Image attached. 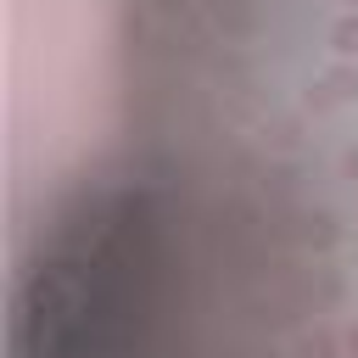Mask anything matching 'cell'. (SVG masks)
<instances>
[{"label": "cell", "mask_w": 358, "mask_h": 358, "mask_svg": "<svg viewBox=\"0 0 358 358\" xmlns=\"http://www.w3.org/2000/svg\"><path fill=\"white\" fill-rule=\"evenodd\" d=\"M352 95H358V67H347V62H341V67H330V78L313 90V106H330V101H352Z\"/></svg>", "instance_id": "cell-1"}, {"label": "cell", "mask_w": 358, "mask_h": 358, "mask_svg": "<svg viewBox=\"0 0 358 358\" xmlns=\"http://www.w3.org/2000/svg\"><path fill=\"white\" fill-rule=\"evenodd\" d=\"M330 45H336V56H358V11H347V17L330 28Z\"/></svg>", "instance_id": "cell-2"}, {"label": "cell", "mask_w": 358, "mask_h": 358, "mask_svg": "<svg viewBox=\"0 0 358 358\" xmlns=\"http://www.w3.org/2000/svg\"><path fill=\"white\" fill-rule=\"evenodd\" d=\"M341 173H347V179H352V185H358V145H352V151H347V157H341Z\"/></svg>", "instance_id": "cell-3"}, {"label": "cell", "mask_w": 358, "mask_h": 358, "mask_svg": "<svg viewBox=\"0 0 358 358\" xmlns=\"http://www.w3.org/2000/svg\"><path fill=\"white\" fill-rule=\"evenodd\" d=\"M347 352H352V358H358V330H352V336H347Z\"/></svg>", "instance_id": "cell-4"}, {"label": "cell", "mask_w": 358, "mask_h": 358, "mask_svg": "<svg viewBox=\"0 0 358 358\" xmlns=\"http://www.w3.org/2000/svg\"><path fill=\"white\" fill-rule=\"evenodd\" d=\"M347 6H352V11H358V0H347Z\"/></svg>", "instance_id": "cell-5"}]
</instances>
